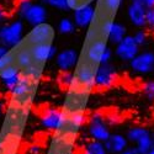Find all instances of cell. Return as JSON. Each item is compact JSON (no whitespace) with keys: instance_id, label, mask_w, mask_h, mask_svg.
Wrapping results in <instances>:
<instances>
[{"instance_id":"cell-1","label":"cell","mask_w":154,"mask_h":154,"mask_svg":"<svg viewBox=\"0 0 154 154\" xmlns=\"http://www.w3.org/2000/svg\"><path fill=\"white\" fill-rule=\"evenodd\" d=\"M91 93L93 90H89L73 82V84L67 89L62 111L67 113H85Z\"/></svg>"},{"instance_id":"cell-2","label":"cell","mask_w":154,"mask_h":154,"mask_svg":"<svg viewBox=\"0 0 154 154\" xmlns=\"http://www.w3.org/2000/svg\"><path fill=\"white\" fill-rule=\"evenodd\" d=\"M40 80L41 79L33 78V76L21 72L17 84L10 93L11 94L10 99L16 102H20L22 105L31 106L33 97L36 95V91H37L38 84H40Z\"/></svg>"},{"instance_id":"cell-3","label":"cell","mask_w":154,"mask_h":154,"mask_svg":"<svg viewBox=\"0 0 154 154\" xmlns=\"http://www.w3.org/2000/svg\"><path fill=\"white\" fill-rule=\"evenodd\" d=\"M97 68H99V66L91 63L86 58L79 56V59H78V63H76V66H75V69H73V72H74V83L89 89V90H94L95 76H96Z\"/></svg>"},{"instance_id":"cell-4","label":"cell","mask_w":154,"mask_h":154,"mask_svg":"<svg viewBox=\"0 0 154 154\" xmlns=\"http://www.w3.org/2000/svg\"><path fill=\"white\" fill-rule=\"evenodd\" d=\"M85 113H67L62 111V119L53 133L78 138L85 123Z\"/></svg>"},{"instance_id":"cell-5","label":"cell","mask_w":154,"mask_h":154,"mask_svg":"<svg viewBox=\"0 0 154 154\" xmlns=\"http://www.w3.org/2000/svg\"><path fill=\"white\" fill-rule=\"evenodd\" d=\"M25 37V26L21 20H15L0 27V43L8 48H14Z\"/></svg>"},{"instance_id":"cell-6","label":"cell","mask_w":154,"mask_h":154,"mask_svg":"<svg viewBox=\"0 0 154 154\" xmlns=\"http://www.w3.org/2000/svg\"><path fill=\"white\" fill-rule=\"evenodd\" d=\"M88 134L90 139H95L99 142L105 143L111 136L110 125L107 123L106 116L101 112L93 113L88 123Z\"/></svg>"},{"instance_id":"cell-7","label":"cell","mask_w":154,"mask_h":154,"mask_svg":"<svg viewBox=\"0 0 154 154\" xmlns=\"http://www.w3.org/2000/svg\"><path fill=\"white\" fill-rule=\"evenodd\" d=\"M54 27L48 22H43L40 25L32 26V29L27 32L25 38L29 41L31 46L41 45V43H53L54 41Z\"/></svg>"},{"instance_id":"cell-8","label":"cell","mask_w":154,"mask_h":154,"mask_svg":"<svg viewBox=\"0 0 154 154\" xmlns=\"http://www.w3.org/2000/svg\"><path fill=\"white\" fill-rule=\"evenodd\" d=\"M76 139L78 138L53 133L46 154H75Z\"/></svg>"},{"instance_id":"cell-9","label":"cell","mask_w":154,"mask_h":154,"mask_svg":"<svg viewBox=\"0 0 154 154\" xmlns=\"http://www.w3.org/2000/svg\"><path fill=\"white\" fill-rule=\"evenodd\" d=\"M117 79H119V74L113 64L111 63L100 64L95 76V88H99V89L111 88L112 85H115Z\"/></svg>"},{"instance_id":"cell-10","label":"cell","mask_w":154,"mask_h":154,"mask_svg":"<svg viewBox=\"0 0 154 154\" xmlns=\"http://www.w3.org/2000/svg\"><path fill=\"white\" fill-rule=\"evenodd\" d=\"M138 53L139 46L136 43L133 36L131 35H127L115 48V54L122 62H131Z\"/></svg>"},{"instance_id":"cell-11","label":"cell","mask_w":154,"mask_h":154,"mask_svg":"<svg viewBox=\"0 0 154 154\" xmlns=\"http://www.w3.org/2000/svg\"><path fill=\"white\" fill-rule=\"evenodd\" d=\"M31 53L33 57V60L38 64H45L53 59L57 53H58V48L53 43H41V45H33L31 46Z\"/></svg>"},{"instance_id":"cell-12","label":"cell","mask_w":154,"mask_h":154,"mask_svg":"<svg viewBox=\"0 0 154 154\" xmlns=\"http://www.w3.org/2000/svg\"><path fill=\"white\" fill-rule=\"evenodd\" d=\"M147 9L148 8L144 5L143 2H139V0H137V2H131V4L127 8V16L133 26H136L138 29L147 26V22H146Z\"/></svg>"},{"instance_id":"cell-13","label":"cell","mask_w":154,"mask_h":154,"mask_svg":"<svg viewBox=\"0 0 154 154\" xmlns=\"http://www.w3.org/2000/svg\"><path fill=\"white\" fill-rule=\"evenodd\" d=\"M130 66L133 72L138 74H148L154 70V53L142 52L138 53L131 62Z\"/></svg>"},{"instance_id":"cell-14","label":"cell","mask_w":154,"mask_h":154,"mask_svg":"<svg viewBox=\"0 0 154 154\" xmlns=\"http://www.w3.org/2000/svg\"><path fill=\"white\" fill-rule=\"evenodd\" d=\"M79 54L74 48H67L57 53L56 56V64L60 72L73 70L78 63Z\"/></svg>"},{"instance_id":"cell-15","label":"cell","mask_w":154,"mask_h":154,"mask_svg":"<svg viewBox=\"0 0 154 154\" xmlns=\"http://www.w3.org/2000/svg\"><path fill=\"white\" fill-rule=\"evenodd\" d=\"M47 15H48V12L43 4L32 3L31 6L27 9V11L25 12V15L22 16L21 20H25L27 23H30L31 26H36V25L46 22Z\"/></svg>"},{"instance_id":"cell-16","label":"cell","mask_w":154,"mask_h":154,"mask_svg":"<svg viewBox=\"0 0 154 154\" xmlns=\"http://www.w3.org/2000/svg\"><path fill=\"white\" fill-rule=\"evenodd\" d=\"M60 119H62V109H56V107L45 109L40 116L42 127L46 128L47 131H52V132L57 130Z\"/></svg>"},{"instance_id":"cell-17","label":"cell","mask_w":154,"mask_h":154,"mask_svg":"<svg viewBox=\"0 0 154 154\" xmlns=\"http://www.w3.org/2000/svg\"><path fill=\"white\" fill-rule=\"evenodd\" d=\"M20 73H21V69L16 66V63L6 67L3 70H0V82H2L3 86L5 88V90H8L9 93L12 91V89L15 88V85L19 82Z\"/></svg>"},{"instance_id":"cell-18","label":"cell","mask_w":154,"mask_h":154,"mask_svg":"<svg viewBox=\"0 0 154 154\" xmlns=\"http://www.w3.org/2000/svg\"><path fill=\"white\" fill-rule=\"evenodd\" d=\"M128 139L125 134L121 133H111L109 139L105 142V148L109 154H119L128 148Z\"/></svg>"},{"instance_id":"cell-19","label":"cell","mask_w":154,"mask_h":154,"mask_svg":"<svg viewBox=\"0 0 154 154\" xmlns=\"http://www.w3.org/2000/svg\"><path fill=\"white\" fill-rule=\"evenodd\" d=\"M94 14H95V6L93 5L74 11L73 21L75 23V26L79 29H88L93 22Z\"/></svg>"},{"instance_id":"cell-20","label":"cell","mask_w":154,"mask_h":154,"mask_svg":"<svg viewBox=\"0 0 154 154\" xmlns=\"http://www.w3.org/2000/svg\"><path fill=\"white\" fill-rule=\"evenodd\" d=\"M126 36H127V29L125 25L120 22H113L109 33V42L112 45H119Z\"/></svg>"},{"instance_id":"cell-21","label":"cell","mask_w":154,"mask_h":154,"mask_svg":"<svg viewBox=\"0 0 154 154\" xmlns=\"http://www.w3.org/2000/svg\"><path fill=\"white\" fill-rule=\"evenodd\" d=\"M82 154H109V153L105 148V143L99 142V140L95 139H90L84 144L82 149Z\"/></svg>"},{"instance_id":"cell-22","label":"cell","mask_w":154,"mask_h":154,"mask_svg":"<svg viewBox=\"0 0 154 154\" xmlns=\"http://www.w3.org/2000/svg\"><path fill=\"white\" fill-rule=\"evenodd\" d=\"M75 23L73 21V19L69 17H63L60 19L59 23H58V32L62 35H70L75 31Z\"/></svg>"},{"instance_id":"cell-23","label":"cell","mask_w":154,"mask_h":154,"mask_svg":"<svg viewBox=\"0 0 154 154\" xmlns=\"http://www.w3.org/2000/svg\"><path fill=\"white\" fill-rule=\"evenodd\" d=\"M74 82V72L73 70H66V72H60L58 75V83L62 88L68 89Z\"/></svg>"},{"instance_id":"cell-24","label":"cell","mask_w":154,"mask_h":154,"mask_svg":"<svg viewBox=\"0 0 154 154\" xmlns=\"http://www.w3.org/2000/svg\"><path fill=\"white\" fill-rule=\"evenodd\" d=\"M15 52H14V49L10 48L8 51V53H5L2 58H0V70H3L5 69L6 67L9 66H12V64H15Z\"/></svg>"},{"instance_id":"cell-25","label":"cell","mask_w":154,"mask_h":154,"mask_svg":"<svg viewBox=\"0 0 154 154\" xmlns=\"http://www.w3.org/2000/svg\"><path fill=\"white\" fill-rule=\"evenodd\" d=\"M41 2L43 5H47L49 8L58 9L60 11H69L67 0H41Z\"/></svg>"},{"instance_id":"cell-26","label":"cell","mask_w":154,"mask_h":154,"mask_svg":"<svg viewBox=\"0 0 154 154\" xmlns=\"http://www.w3.org/2000/svg\"><path fill=\"white\" fill-rule=\"evenodd\" d=\"M67 2H68L69 10L76 11V10H80V9H84L86 6L93 5V3L96 2V0H67Z\"/></svg>"},{"instance_id":"cell-27","label":"cell","mask_w":154,"mask_h":154,"mask_svg":"<svg viewBox=\"0 0 154 154\" xmlns=\"http://www.w3.org/2000/svg\"><path fill=\"white\" fill-rule=\"evenodd\" d=\"M133 38H134L136 43L140 47V46H143V45L147 42L148 35H147V32H146L144 30H138V31H136V33L133 35Z\"/></svg>"},{"instance_id":"cell-28","label":"cell","mask_w":154,"mask_h":154,"mask_svg":"<svg viewBox=\"0 0 154 154\" xmlns=\"http://www.w3.org/2000/svg\"><path fill=\"white\" fill-rule=\"evenodd\" d=\"M143 91L149 100H154V80H149L144 84Z\"/></svg>"},{"instance_id":"cell-29","label":"cell","mask_w":154,"mask_h":154,"mask_svg":"<svg viewBox=\"0 0 154 154\" xmlns=\"http://www.w3.org/2000/svg\"><path fill=\"white\" fill-rule=\"evenodd\" d=\"M146 22H147V26H148V27L154 29V6L147 9Z\"/></svg>"},{"instance_id":"cell-30","label":"cell","mask_w":154,"mask_h":154,"mask_svg":"<svg viewBox=\"0 0 154 154\" xmlns=\"http://www.w3.org/2000/svg\"><path fill=\"white\" fill-rule=\"evenodd\" d=\"M111 59H112V51L110 47H107L105 49V52L102 53L101 56V62L100 64H107V63H111Z\"/></svg>"},{"instance_id":"cell-31","label":"cell","mask_w":154,"mask_h":154,"mask_svg":"<svg viewBox=\"0 0 154 154\" xmlns=\"http://www.w3.org/2000/svg\"><path fill=\"white\" fill-rule=\"evenodd\" d=\"M119 154H139V153L137 152V149L134 147H128V148H126L123 152H121Z\"/></svg>"},{"instance_id":"cell-32","label":"cell","mask_w":154,"mask_h":154,"mask_svg":"<svg viewBox=\"0 0 154 154\" xmlns=\"http://www.w3.org/2000/svg\"><path fill=\"white\" fill-rule=\"evenodd\" d=\"M5 109H6V101H5V99L0 96V116H2V113L4 112Z\"/></svg>"},{"instance_id":"cell-33","label":"cell","mask_w":154,"mask_h":154,"mask_svg":"<svg viewBox=\"0 0 154 154\" xmlns=\"http://www.w3.org/2000/svg\"><path fill=\"white\" fill-rule=\"evenodd\" d=\"M6 19V11L4 10V8L0 6V23H3Z\"/></svg>"},{"instance_id":"cell-34","label":"cell","mask_w":154,"mask_h":154,"mask_svg":"<svg viewBox=\"0 0 154 154\" xmlns=\"http://www.w3.org/2000/svg\"><path fill=\"white\" fill-rule=\"evenodd\" d=\"M9 49H10V48H8V47H5V46H3L2 43H0V58H2L5 53H8Z\"/></svg>"},{"instance_id":"cell-35","label":"cell","mask_w":154,"mask_h":154,"mask_svg":"<svg viewBox=\"0 0 154 154\" xmlns=\"http://www.w3.org/2000/svg\"><path fill=\"white\" fill-rule=\"evenodd\" d=\"M143 3H144V5H146L147 8L154 6V0H143Z\"/></svg>"},{"instance_id":"cell-36","label":"cell","mask_w":154,"mask_h":154,"mask_svg":"<svg viewBox=\"0 0 154 154\" xmlns=\"http://www.w3.org/2000/svg\"><path fill=\"white\" fill-rule=\"evenodd\" d=\"M148 154H154V147H153V148H152V149L148 152Z\"/></svg>"},{"instance_id":"cell-37","label":"cell","mask_w":154,"mask_h":154,"mask_svg":"<svg viewBox=\"0 0 154 154\" xmlns=\"http://www.w3.org/2000/svg\"><path fill=\"white\" fill-rule=\"evenodd\" d=\"M131 2H137V0H131ZM139 2H143V0H139Z\"/></svg>"}]
</instances>
